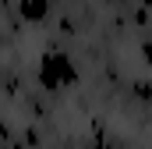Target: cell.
<instances>
[{
  "label": "cell",
  "instance_id": "cell-1",
  "mask_svg": "<svg viewBox=\"0 0 152 149\" xmlns=\"http://www.w3.org/2000/svg\"><path fill=\"white\" fill-rule=\"evenodd\" d=\"M36 78H39V85L46 92H60V89H67V85L78 82V68L67 57V50L50 46V50L39 53V60H36Z\"/></svg>",
  "mask_w": 152,
  "mask_h": 149
},
{
  "label": "cell",
  "instance_id": "cell-2",
  "mask_svg": "<svg viewBox=\"0 0 152 149\" xmlns=\"http://www.w3.org/2000/svg\"><path fill=\"white\" fill-rule=\"evenodd\" d=\"M18 11H21L25 21H42V18L50 14V4H42V0H21Z\"/></svg>",
  "mask_w": 152,
  "mask_h": 149
},
{
  "label": "cell",
  "instance_id": "cell-3",
  "mask_svg": "<svg viewBox=\"0 0 152 149\" xmlns=\"http://www.w3.org/2000/svg\"><path fill=\"white\" fill-rule=\"evenodd\" d=\"M42 4H50V7H53V4H57V0H42Z\"/></svg>",
  "mask_w": 152,
  "mask_h": 149
},
{
  "label": "cell",
  "instance_id": "cell-4",
  "mask_svg": "<svg viewBox=\"0 0 152 149\" xmlns=\"http://www.w3.org/2000/svg\"><path fill=\"white\" fill-rule=\"evenodd\" d=\"M92 149H106V146H92Z\"/></svg>",
  "mask_w": 152,
  "mask_h": 149
}]
</instances>
